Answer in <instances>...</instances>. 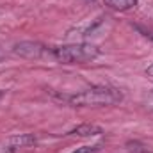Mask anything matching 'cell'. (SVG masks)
Listing matches in <instances>:
<instances>
[{
  "label": "cell",
  "instance_id": "1",
  "mask_svg": "<svg viewBox=\"0 0 153 153\" xmlns=\"http://www.w3.org/2000/svg\"><path fill=\"white\" fill-rule=\"evenodd\" d=\"M123 98V91L112 85H91L78 93L61 96V100L71 107H109L121 103Z\"/></svg>",
  "mask_w": 153,
  "mask_h": 153
},
{
  "label": "cell",
  "instance_id": "2",
  "mask_svg": "<svg viewBox=\"0 0 153 153\" xmlns=\"http://www.w3.org/2000/svg\"><path fill=\"white\" fill-rule=\"evenodd\" d=\"M102 50L93 43H66L50 48V55L59 64H84L98 59Z\"/></svg>",
  "mask_w": 153,
  "mask_h": 153
},
{
  "label": "cell",
  "instance_id": "3",
  "mask_svg": "<svg viewBox=\"0 0 153 153\" xmlns=\"http://www.w3.org/2000/svg\"><path fill=\"white\" fill-rule=\"evenodd\" d=\"M13 53L22 59L38 61V59H43L46 53H50V48H46L38 41H20L13 46Z\"/></svg>",
  "mask_w": 153,
  "mask_h": 153
},
{
  "label": "cell",
  "instance_id": "4",
  "mask_svg": "<svg viewBox=\"0 0 153 153\" xmlns=\"http://www.w3.org/2000/svg\"><path fill=\"white\" fill-rule=\"evenodd\" d=\"M38 135L36 134H16V135H11L5 143H4V148L7 152H16V150H22V148H30L38 143Z\"/></svg>",
  "mask_w": 153,
  "mask_h": 153
},
{
  "label": "cell",
  "instance_id": "5",
  "mask_svg": "<svg viewBox=\"0 0 153 153\" xmlns=\"http://www.w3.org/2000/svg\"><path fill=\"white\" fill-rule=\"evenodd\" d=\"M102 134H103V128H102V126L85 123V125L75 126V128L70 130L66 135H73V137H94V135H102Z\"/></svg>",
  "mask_w": 153,
  "mask_h": 153
},
{
  "label": "cell",
  "instance_id": "6",
  "mask_svg": "<svg viewBox=\"0 0 153 153\" xmlns=\"http://www.w3.org/2000/svg\"><path fill=\"white\" fill-rule=\"evenodd\" d=\"M103 2L107 7H111L114 11H128L132 7H135L139 0H103Z\"/></svg>",
  "mask_w": 153,
  "mask_h": 153
},
{
  "label": "cell",
  "instance_id": "7",
  "mask_svg": "<svg viewBox=\"0 0 153 153\" xmlns=\"http://www.w3.org/2000/svg\"><path fill=\"white\" fill-rule=\"evenodd\" d=\"M102 148H103L102 143H96V144H85V146H80V148L73 150L71 153H96V152H100Z\"/></svg>",
  "mask_w": 153,
  "mask_h": 153
},
{
  "label": "cell",
  "instance_id": "8",
  "mask_svg": "<svg viewBox=\"0 0 153 153\" xmlns=\"http://www.w3.org/2000/svg\"><path fill=\"white\" fill-rule=\"evenodd\" d=\"M146 75L150 76V78H153V62L148 66V68H146Z\"/></svg>",
  "mask_w": 153,
  "mask_h": 153
},
{
  "label": "cell",
  "instance_id": "9",
  "mask_svg": "<svg viewBox=\"0 0 153 153\" xmlns=\"http://www.w3.org/2000/svg\"><path fill=\"white\" fill-rule=\"evenodd\" d=\"M4 96H5V91H4V89H0V100H4Z\"/></svg>",
  "mask_w": 153,
  "mask_h": 153
},
{
  "label": "cell",
  "instance_id": "10",
  "mask_svg": "<svg viewBox=\"0 0 153 153\" xmlns=\"http://www.w3.org/2000/svg\"><path fill=\"white\" fill-rule=\"evenodd\" d=\"M4 57H5V52H4V50H0V61H4Z\"/></svg>",
  "mask_w": 153,
  "mask_h": 153
}]
</instances>
